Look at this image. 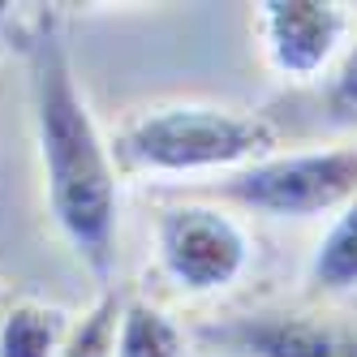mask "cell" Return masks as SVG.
I'll return each mask as SVG.
<instances>
[{"mask_svg": "<svg viewBox=\"0 0 357 357\" xmlns=\"http://www.w3.org/2000/svg\"><path fill=\"white\" fill-rule=\"evenodd\" d=\"M155 259L181 293L207 297L241 280L250 267V237L224 207L181 202L155 220Z\"/></svg>", "mask_w": 357, "mask_h": 357, "instance_id": "277c9868", "label": "cell"}, {"mask_svg": "<svg viewBox=\"0 0 357 357\" xmlns=\"http://www.w3.org/2000/svg\"><path fill=\"white\" fill-rule=\"evenodd\" d=\"M259 35L280 78L314 82L336 61L349 35V17L327 0H267L259 5Z\"/></svg>", "mask_w": 357, "mask_h": 357, "instance_id": "8992f818", "label": "cell"}, {"mask_svg": "<svg viewBox=\"0 0 357 357\" xmlns=\"http://www.w3.org/2000/svg\"><path fill=\"white\" fill-rule=\"evenodd\" d=\"M215 357H357V327L310 310H245L198 327Z\"/></svg>", "mask_w": 357, "mask_h": 357, "instance_id": "5b68a950", "label": "cell"}, {"mask_svg": "<svg viewBox=\"0 0 357 357\" xmlns=\"http://www.w3.org/2000/svg\"><path fill=\"white\" fill-rule=\"evenodd\" d=\"M9 17V5H5V0H0V22H5Z\"/></svg>", "mask_w": 357, "mask_h": 357, "instance_id": "7c38bea8", "label": "cell"}, {"mask_svg": "<svg viewBox=\"0 0 357 357\" xmlns=\"http://www.w3.org/2000/svg\"><path fill=\"white\" fill-rule=\"evenodd\" d=\"M69 314L61 305L17 301L0 319V357H61L69 340Z\"/></svg>", "mask_w": 357, "mask_h": 357, "instance_id": "52a82bcc", "label": "cell"}, {"mask_svg": "<svg viewBox=\"0 0 357 357\" xmlns=\"http://www.w3.org/2000/svg\"><path fill=\"white\" fill-rule=\"evenodd\" d=\"M116 357H185V336L164 310L146 301H125Z\"/></svg>", "mask_w": 357, "mask_h": 357, "instance_id": "9c48e42d", "label": "cell"}, {"mask_svg": "<svg viewBox=\"0 0 357 357\" xmlns=\"http://www.w3.org/2000/svg\"><path fill=\"white\" fill-rule=\"evenodd\" d=\"M26 78H31V121L39 142V168L65 245L91 275L108 280L116 267V220L121 181L112 142L99 134L91 104L69 61L61 17L43 9L26 35Z\"/></svg>", "mask_w": 357, "mask_h": 357, "instance_id": "6da1fadb", "label": "cell"}, {"mask_svg": "<svg viewBox=\"0 0 357 357\" xmlns=\"http://www.w3.org/2000/svg\"><path fill=\"white\" fill-rule=\"evenodd\" d=\"M121 314H125V297L116 293V284H108L95 297L91 310L69 327V340H65L61 357H116Z\"/></svg>", "mask_w": 357, "mask_h": 357, "instance_id": "30bf717a", "label": "cell"}, {"mask_svg": "<svg viewBox=\"0 0 357 357\" xmlns=\"http://www.w3.org/2000/svg\"><path fill=\"white\" fill-rule=\"evenodd\" d=\"M323 104H327V116L336 125H357V43L344 52L336 78L327 82Z\"/></svg>", "mask_w": 357, "mask_h": 357, "instance_id": "8fae6325", "label": "cell"}, {"mask_svg": "<svg viewBox=\"0 0 357 357\" xmlns=\"http://www.w3.org/2000/svg\"><path fill=\"white\" fill-rule=\"evenodd\" d=\"M305 280H310L314 293H353L357 289V198L331 220L319 250L310 254Z\"/></svg>", "mask_w": 357, "mask_h": 357, "instance_id": "ba28073f", "label": "cell"}, {"mask_svg": "<svg viewBox=\"0 0 357 357\" xmlns=\"http://www.w3.org/2000/svg\"><path fill=\"white\" fill-rule=\"evenodd\" d=\"M224 202L267 220H314L357 198V146L275 151L228 172L215 185Z\"/></svg>", "mask_w": 357, "mask_h": 357, "instance_id": "3957f363", "label": "cell"}, {"mask_svg": "<svg viewBox=\"0 0 357 357\" xmlns=\"http://www.w3.org/2000/svg\"><path fill=\"white\" fill-rule=\"evenodd\" d=\"M116 168L151 176H198L237 172L254 160L275 155V125L263 112L211 108V104H164L125 121L112 138Z\"/></svg>", "mask_w": 357, "mask_h": 357, "instance_id": "7a4b0ae2", "label": "cell"}]
</instances>
